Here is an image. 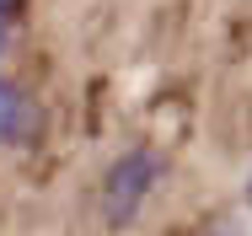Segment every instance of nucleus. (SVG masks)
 <instances>
[{"label":"nucleus","mask_w":252,"mask_h":236,"mask_svg":"<svg viewBox=\"0 0 252 236\" xmlns=\"http://www.w3.org/2000/svg\"><path fill=\"white\" fill-rule=\"evenodd\" d=\"M16 5H22V0H0V16H5V22H16Z\"/></svg>","instance_id":"nucleus-4"},{"label":"nucleus","mask_w":252,"mask_h":236,"mask_svg":"<svg viewBox=\"0 0 252 236\" xmlns=\"http://www.w3.org/2000/svg\"><path fill=\"white\" fill-rule=\"evenodd\" d=\"M156 183H161V156H156L151 145L124 150V156L107 167V177H102V215H107L113 226H129V220L140 215V204L151 199Z\"/></svg>","instance_id":"nucleus-1"},{"label":"nucleus","mask_w":252,"mask_h":236,"mask_svg":"<svg viewBox=\"0 0 252 236\" xmlns=\"http://www.w3.org/2000/svg\"><path fill=\"white\" fill-rule=\"evenodd\" d=\"M32 124H38V107H32V97L22 92L16 81H0V145H16L32 135Z\"/></svg>","instance_id":"nucleus-2"},{"label":"nucleus","mask_w":252,"mask_h":236,"mask_svg":"<svg viewBox=\"0 0 252 236\" xmlns=\"http://www.w3.org/2000/svg\"><path fill=\"white\" fill-rule=\"evenodd\" d=\"M247 204H252V177H247Z\"/></svg>","instance_id":"nucleus-5"},{"label":"nucleus","mask_w":252,"mask_h":236,"mask_svg":"<svg viewBox=\"0 0 252 236\" xmlns=\"http://www.w3.org/2000/svg\"><path fill=\"white\" fill-rule=\"evenodd\" d=\"M11 27H16V22H5V16H0V54L11 48Z\"/></svg>","instance_id":"nucleus-3"}]
</instances>
